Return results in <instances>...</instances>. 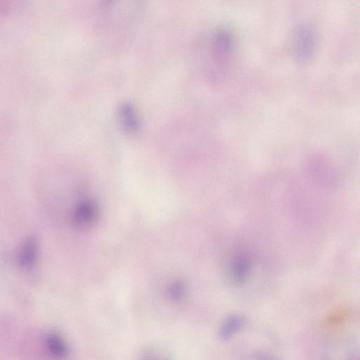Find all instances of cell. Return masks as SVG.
I'll use <instances>...</instances> for the list:
<instances>
[{
	"label": "cell",
	"instance_id": "obj_9",
	"mask_svg": "<svg viewBox=\"0 0 360 360\" xmlns=\"http://www.w3.org/2000/svg\"><path fill=\"white\" fill-rule=\"evenodd\" d=\"M169 293L173 298L179 297L182 294L181 286L179 285V284H175V285H172Z\"/></svg>",
	"mask_w": 360,
	"mask_h": 360
},
{
	"label": "cell",
	"instance_id": "obj_5",
	"mask_svg": "<svg viewBox=\"0 0 360 360\" xmlns=\"http://www.w3.org/2000/svg\"><path fill=\"white\" fill-rule=\"evenodd\" d=\"M36 255V244L33 239H28L24 244L20 254V263L26 268L31 267Z\"/></svg>",
	"mask_w": 360,
	"mask_h": 360
},
{
	"label": "cell",
	"instance_id": "obj_4",
	"mask_svg": "<svg viewBox=\"0 0 360 360\" xmlns=\"http://www.w3.org/2000/svg\"><path fill=\"white\" fill-rule=\"evenodd\" d=\"M120 122L127 132L135 133L139 127L138 117L131 105L123 104L119 109Z\"/></svg>",
	"mask_w": 360,
	"mask_h": 360
},
{
	"label": "cell",
	"instance_id": "obj_8",
	"mask_svg": "<svg viewBox=\"0 0 360 360\" xmlns=\"http://www.w3.org/2000/svg\"><path fill=\"white\" fill-rule=\"evenodd\" d=\"M248 270V262L245 259L237 260L233 267V274L238 281L244 279Z\"/></svg>",
	"mask_w": 360,
	"mask_h": 360
},
{
	"label": "cell",
	"instance_id": "obj_1",
	"mask_svg": "<svg viewBox=\"0 0 360 360\" xmlns=\"http://www.w3.org/2000/svg\"><path fill=\"white\" fill-rule=\"evenodd\" d=\"M205 45L210 63L223 70L234 54L236 46L235 35L230 29L219 27L211 32Z\"/></svg>",
	"mask_w": 360,
	"mask_h": 360
},
{
	"label": "cell",
	"instance_id": "obj_3",
	"mask_svg": "<svg viewBox=\"0 0 360 360\" xmlns=\"http://www.w3.org/2000/svg\"><path fill=\"white\" fill-rule=\"evenodd\" d=\"M98 214V207L92 200H85L80 202L73 212V220L76 225L86 227L92 224Z\"/></svg>",
	"mask_w": 360,
	"mask_h": 360
},
{
	"label": "cell",
	"instance_id": "obj_6",
	"mask_svg": "<svg viewBox=\"0 0 360 360\" xmlns=\"http://www.w3.org/2000/svg\"><path fill=\"white\" fill-rule=\"evenodd\" d=\"M46 346L50 352L56 356H64L68 353L65 343L58 335H49L46 338Z\"/></svg>",
	"mask_w": 360,
	"mask_h": 360
},
{
	"label": "cell",
	"instance_id": "obj_2",
	"mask_svg": "<svg viewBox=\"0 0 360 360\" xmlns=\"http://www.w3.org/2000/svg\"><path fill=\"white\" fill-rule=\"evenodd\" d=\"M317 39L312 28L306 25H298L293 31L291 49L294 58L300 63L309 62L314 56Z\"/></svg>",
	"mask_w": 360,
	"mask_h": 360
},
{
	"label": "cell",
	"instance_id": "obj_7",
	"mask_svg": "<svg viewBox=\"0 0 360 360\" xmlns=\"http://www.w3.org/2000/svg\"><path fill=\"white\" fill-rule=\"evenodd\" d=\"M242 325V320L237 316L231 317L221 327V335L223 338L229 337L233 332L237 330Z\"/></svg>",
	"mask_w": 360,
	"mask_h": 360
}]
</instances>
